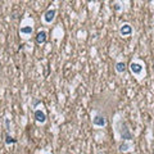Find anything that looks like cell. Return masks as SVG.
Instances as JSON below:
<instances>
[{
    "label": "cell",
    "instance_id": "4",
    "mask_svg": "<svg viewBox=\"0 0 154 154\" xmlns=\"http://www.w3.org/2000/svg\"><path fill=\"white\" fill-rule=\"evenodd\" d=\"M130 71L136 76H140L143 72V64L137 63V62H132L130 64Z\"/></svg>",
    "mask_w": 154,
    "mask_h": 154
},
{
    "label": "cell",
    "instance_id": "1",
    "mask_svg": "<svg viewBox=\"0 0 154 154\" xmlns=\"http://www.w3.org/2000/svg\"><path fill=\"white\" fill-rule=\"evenodd\" d=\"M120 135H121L122 140H132V134L130 132L126 122H123V121L120 123Z\"/></svg>",
    "mask_w": 154,
    "mask_h": 154
},
{
    "label": "cell",
    "instance_id": "14",
    "mask_svg": "<svg viewBox=\"0 0 154 154\" xmlns=\"http://www.w3.org/2000/svg\"><path fill=\"white\" fill-rule=\"evenodd\" d=\"M5 127H6V130H10V122H9V118H5Z\"/></svg>",
    "mask_w": 154,
    "mask_h": 154
},
{
    "label": "cell",
    "instance_id": "13",
    "mask_svg": "<svg viewBox=\"0 0 154 154\" xmlns=\"http://www.w3.org/2000/svg\"><path fill=\"white\" fill-rule=\"evenodd\" d=\"M113 9H114L116 12H120L121 9H122V6H121L120 3H114V4H113Z\"/></svg>",
    "mask_w": 154,
    "mask_h": 154
},
{
    "label": "cell",
    "instance_id": "10",
    "mask_svg": "<svg viewBox=\"0 0 154 154\" xmlns=\"http://www.w3.org/2000/svg\"><path fill=\"white\" fill-rule=\"evenodd\" d=\"M126 71V64L125 62H117L116 63V72L117 73H123Z\"/></svg>",
    "mask_w": 154,
    "mask_h": 154
},
{
    "label": "cell",
    "instance_id": "3",
    "mask_svg": "<svg viewBox=\"0 0 154 154\" xmlns=\"http://www.w3.org/2000/svg\"><path fill=\"white\" fill-rule=\"evenodd\" d=\"M35 120H36L37 123H45L46 122V114H45L44 111H41V109H36L35 111Z\"/></svg>",
    "mask_w": 154,
    "mask_h": 154
},
{
    "label": "cell",
    "instance_id": "7",
    "mask_svg": "<svg viewBox=\"0 0 154 154\" xmlns=\"http://www.w3.org/2000/svg\"><path fill=\"white\" fill-rule=\"evenodd\" d=\"M120 34H121V36H123V37L130 36V35L132 34V27H131V26L128 24V23L122 24L121 28H120Z\"/></svg>",
    "mask_w": 154,
    "mask_h": 154
},
{
    "label": "cell",
    "instance_id": "5",
    "mask_svg": "<svg viewBox=\"0 0 154 154\" xmlns=\"http://www.w3.org/2000/svg\"><path fill=\"white\" fill-rule=\"evenodd\" d=\"M46 38H48V34L46 31H38L36 34V36H35V40H36V44L41 45V44H45L46 43Z\"/></svg>",
    "mask_w": 154,
    "mask_h": 154
},
{
    "label": "cell",
    "instance_id": "6",
    "mask_svg": "<svg viewBox=\"0 0 154 154\" xmlns=\"http://www.w3.org/2000/svg\"><path fill=\"white\" fill-rule=\"evenodd\" d=\"M92 125H94L95 127H104L105 125H107V120H105L103 116H95V117L92 118Z\"/></svg>",
    "mask_w": 154,
    "mask_h": 154
},
{
    "label": "cell",
    "instance_id": "9",
    "mask_svg": "<svg viewBox=\"0 0 154 154\" xmlns=\"http://www.w3.org/2000/svg\"><path fill=\"white\" fill-rule=\"evenodd\" d=\"M132 149V145H131L130 143H122L120 146H118V150H120L121 153H127L130 152V150Z\"/></svg>",
    "mask_w": 154,
    "mask_h": 154
},
{
    "label": "cell",
    "instance_id": "11",
    "mask_svg": "<svg viewBox=\"0 0 154 154\" xmlns=\"http://www.w3.org/2000/svg\"><path fill=\"white\" fill-rule=\"evenodd\" d=\"M15 143H17V140L13 139L9 134H5V144L6 145H10V144H15Z\"/></svg>",
    "mask_w": 154,
    "mask_h": 154
},
{
    "label": "cell",
    "instance_id": "12",
    "mask_svg": "<svg viewBox=\"0 0 154 154\" xmlns=\"http://www.w3.org/2000/svg\"><path fill=\"white\" fill-rule=\"evenodd\" d=\"M38 104H41V100H38V99L34 98V99L31 100V105H32V108H36Z\"/></svg>",
    "mask_w": 154,
    "mask_h": 154
},
{
    "label": "cell",
    "instance_id": "8",
    "mask_svg": "<svg viewBox=\"0 0 154 154\" xmlns=\"http://www.w3.org/2000/svg\"><path fill=\"white\" fill-rule=\"evenodd\" d=\"M32 31H34V28H32L31 26H24V27H22L21 30H19V34L23 35V37H28V36H31Z\"/></svg>",
    "mask_w": 154,
    "mask_h": 154
},
{
    "label": "cell",
    "instance_id": "2",
    "mask_svg": "<svg viewBox=\"0 0 154 154\" xmlns=\"http://www.w3.org/2000/svg\"><path fill=\"white\" fill-rule=\"evenodd\" d=\"M55 14H57V10L55 9H48L46 12L44 13V22L45 23H51V22L54 21V18H55Z\"/></svg>",
    "mask_w": 154,
    "mask_h": 154
}]
</instances>
